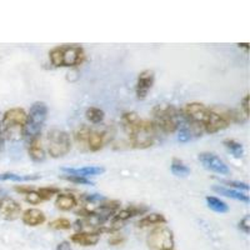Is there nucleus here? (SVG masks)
Here are the masks:
<instances>
[{"label": "nucleus", "instance_id": "f257e3e1", "mask_svg": "<svg viewBox=\"0 0 250 250\" xmlns=\"http://www.w3.org/2000/svg\"><path fill=\"white\" fill-rule=\"evenodd\" d=\"M123 128L129 144L135 149H148L156 142L158 133L151 120H145L134 111L124 113L122 117Z\"/></svg>", "mask_w": 250, "mask_h": 250}, {"label": "nucleus", "instance_id": "f03ea898", "mask_svg": "<svg viewBox=\"0 0 250 250\" xmlns=\"http://www.w3.org/2000/svg\"><path fill=\"white\" fill-rule=\"evenodd\" d=\"M151 115H153L151 123L156 130L164 134L175 133L182 124L180 111L171 104H159L154 106Z\"/></svg>", "mask_w": 250, "mask_h": 250}, {"label": "nucleus", "instance_id": "7ed1b4c3", "mask_svg": "<svg viewBox=\"0 0 250 250\" xmlns=\"http://www.w3.org/2000/svg\"><path fill=\"white\" fill-rule=\"evenodd\" d=\"M85 51L80 45H59L49 51V60L55 68H74L83 64Z\"/></svg>", "mask_w": 250, "mask_h": 250}, {"label": "nucleus", "instance_id": "20e7f679", "mask_svg": "<svg viewBox=\"0 0 250 250\" xmlns=\"http://www.w3.org/2000/svg\"><path fill=\"white\" fill-rule=\"evenodd\" d=\"M48 119V106L44 102H35L31 105L30 110L26 114L25 125H24L23 138L31 142L35 138H39Z\"/></svg>", "mask_w": 250, "mask_h": 250}, {"label": "nucleus", "instance_id": "39448f33", "mask_svg": "<svg viewBox=\"0 0 250 250\" xmlns=\"http://www.w3.org/2000/svg\"><path fill=\"white\" fill-rule=\"evenodd\" d=\"M26 113L23 108H12L6 110L1 119V133L4 138L12 142H18L23 138Z\"/></svg>", "mask_w": 250, "mask_h": 250}, {"label": "nucleus", "instance_id": "423d86ee", "mask_svg": "<svg viewBox=\"0 0 250 250\" xmlns=\"http://www.w3.org/2000/svg\"><path fill=\"white\" fill-rule=\"evenodd\" d=\"M182 114L193 135L202 137L205 124L210 117V108L205 106L202 103H188L183 108Z\"/></svg>", "mask_w": 250, "mask_h": 250}, {"label": "nucleus", "instance_id": "0eeeda50", "mask_svg": "<svg viewBox=\"0 0 250 250\" xmlns=\"http://www.w3.org/2000/svg\"><path fill=\"white\" fill-rule=\"evenodd\" d=\"M74 142L78 149L82 151H99L105 145V134L94 130L86 125L80 126L74 133Z\"/></svg>", "mask_w": 250, "mask_h": 250}, {"label": "nucleus", "instance_id": "6e6552de", "mask_svg": "<svg viewBox=\"0 0 250 250\" xmlns=\"http://www.w3.org/2000/svg\"><path fill=\"white\" fill-rule=\"evenodd\" d=\"M71 139L66 131L53 129L46 134V149L51 158L59 159L71 150Z\"/></svg>", "mask_w": 250, "mask_h": 250}, {"label": "nucleus", "instance_id": "1a4fd4ad", "mask_svg": "<svg viewBox=\"0 0 250 250\" xmlns=\"http://www.w3.org/2000/svg\"><path fill=\"white\" fill-rule=\"evenodd\" d=\"M146 244L151 250H173L175 245L173 230L164 225L154 228L146 238Z\"/></svg>", "mask_w": 250, "mask_h": 250}, {"label": "nucleus", "instance_id": "9d476101", "mask_svg": "<svg viewBox=\"0 0 250 250\" xmlns=\"http://www.w3.org/2000/svg\"><path fill=\"white\" fill-rule=\"evenodd\" d=\"M198 159L207 170L213 171V173L219 174V175H229L230 174V169L227 165V163L220 159L215 154L209 153V151H203L198 155Z\"/></svg>", "mask_w": 250, "mask_h": 250}, {"label": "nucleus", "instance_id": "9b49d317", "mask_svg": "<svg viewBox=\"0 0 250 250\" xmlns=\"http://www.w3.org/2000/svg\"><path fill=\"white\" fill-rule=\"evenodd\" d=\"M20 215H21V205L17 200L5 195L0 198V216L4 220L14 222Z\"/></svg>", "mask_w": 250, "mask_h": 250}, {"label": "nucleus", "instance_id": "f8f14e48", "mask_svg": "<svg viewBox=\"0 0 250 250\" xmlns=\"http://www.w3.org/2000/svg\"><path fill=\"white\" fill-rule=\"evenodd\" d=\"M155 82V73L153 70H144L142 71L138 77L137 85H135V94L139 100H144L148 97L149 91L151 90Z\"/></svg>", "mask_w": 250, "mask_h": 250}, {"label": "nucleus", "instance_id": "ddd939ff", "mask_svg": "<svg viewBox=\"0 0 250 250\" xmlns=\"http://www.w3.org/2000/svg\"><path fill=\"white\" fill-rule=\"evenodd\" d=\"M146 211H148V208L146 207H143V205H130V207L125 208V209H122V210H118L117 214L111 218V220L123 225V223L128 222L129 219L137 215H142V214L146 213Z\"/></svg>", "mask_w": 250, "mask_h": 250}, {"label": "nucleus", "instance_id": "4468645a", "mask_svg": "<svg viewBox=\"0 0 250 250\" xmlns=\"http://www.w3.org/2000/svg\"><path fill=\"white\" fill-rule=\"evenodd\" d=\"M100 240V233L98 231H80L70 236V242L80 247H94Z\"/></svg>", "mask_w": 250, "mask_h": 250}, {"label": "nucleus", "instance_id": "2eb2a0df", "mask_svg": "<svg viewBox=\"0 0 250 250\" xmlns=\"http://www.w3.org/2000/svg\"><path fill=\"white\" fill-rule=\"evenodd\" d=\"M62 173L66 175H75L80 178H85L89 179L90 176L102 175L105 173V168L103 167H83V168H62Z\"/></svg>", "mask_w": 250, "mask_h": 250}, {"label": "nucleus", "instance_id": "dca6fc26", "mask_svg": "<svg viewBox=\"0 0 250 250\" xmlns=\"http://www.w3.org/2000/svg\"><path fill=\"white\" fill-rule=\"evenodd\" d=\"M45 220V214L42 210H39V209H35V208L26 209L25 211L21 213V222H23L26 227H39V225L44 224Z\"/></svg>", "mask_w": 250, "mask_h": 250}, {"label": "nucleus", "instance_id": "f3484780", "mask_svg": "<svg viewBox=\"0 0 250 250\" xmlns=\"http://www.w3.org/2000/svg\"><path fill=\"white\" fill-rule=\"evenodd\" d=\"M28 154L30 159L35 163H40L45 160V149L43 146V143L40 138H35L31 142H29Z\"/></svg>", "mask_w": 250, "mask_h": 250}, {"label": "nucleus", "instance_id": "a211bd4d", "mask_svg": "<svg viewBox=\"0 0 250 250\" xmlns=\"http://www.w3.org/2000/svg\"><path fill=\"white\" fill-rule=\"evenodd\" d=\"M78 205V200L73 194H59L55 200V207L62 211H70Z\"/></svg>", "mask_w": 250, "mask_h": 250}, {"label": "nucleus", "instance_id": "6ab92c4d", "mask_svg": "<svg viewBox=\"0 0 250 250\" xmlns=\"http://www.w3.org/2000/svg\"><path fill=\"white\" fill-rule=\"evenodd\" d=\"M213 190L216 191L220 195H224L230 199L238 200V202H243L245 204H249V196L247 193H242L240 190H235V189H229L225 187H214Z\"/></svg>", "mask_w": 250, "mask_h": 250}, {"label": "nucleus", "instance_id": "aec40b11", "mask_svg": "<svg viewBox=\"0 0 250 250\" xmlns=\"http://www.w3.org/2000/svg\"><path fill=\"white\" fill-rule=\"evenodd\" d=\"M167 223V219L163 214L159 213H150L148 215H145L142 218L137 225L139 228H150V227H159V225H164Z\"/></svg>", "mask_w": 250, "mask_h": 250}, {"label": "nucleus", "instance_id": "412c9836", "mask_svg": "<svg viewBox=\"0 0 250 250\" xmlns=\"http://www.w3.org/2000/svg\"><path fill=\"white\" fill-rule=\"evenodd\" d=\"M42 176L33 174V175H21V174H15V173H3L0 174V180L1 182H15V183H26V182H33V180L40 179Z\"/></svg>", "mask_w": 250, "mask_h": 250}, {"label": "nucleus", "instance_id": "4be33fe9", "mask_svg": "<svg viewBox=\"0 0 250 250\" xmlns=\"http://www.w3.org/2000/svg\"><path fill=\"white\" fill-rule=\"evenodd\" d=\"M205 202H207L209 209H211V210L215 211V213L224 214L229 211V205L225 202H223L222 199L216 198V196L208 195L207 198H205Z\"/></svg>", "mask_w": 250, "mask_h": 250}, {"label": "nucleus", "instance_id": "5701e85b", "mask_svg": "<svg viewBox=\"0 0 250 250\" xmlns=\"http://www.w3.org/2000/svg\"><path fill=\"white\" fill-rule=\"evenodd\" d=\"M170 170L174 175L179 176V178H185V176H188L190 174V168H189L183 160L178 159V158H174V159L171 160Z\"/></svg>", "mask_w": 250, "mask_h": 250}, {"label": "nucleus", "instance_id": "b1692460", "mask_svg": "<svg viewBox=\"0 0 250 250\" xmlns=\"http://www.w3.org/2000/svg\"><path fill=\"white\" fill-rule=\"evenodd\" d=\"M223 145L234 158L239 159V158H243V155H244V146H243L242 143L236 142L234 139H225L223 142Z\"/></svg>", "mask_w": 250, "mask_h": 250}, {"label": "nucleus", "instance_id": "393cba45", "mask_svg": "<svg viewBox=\"0 0 250 250\" xmlns=\"http://www.w3.org/2000/svg\"><path fill=\"white\" fill-rule=\"evenodd\" d=\"M85 118L91 124H100L105 118V113H104L103 109L98 108V106H90V108L86 109Z\"/></svg>", "mask_w": 250, "mask_h": 250}, {"label": "nucleus", "instance_id": "a878e982", "mask_svg": "<svg viewBox=\"0 0 250 250\" xmlns=\"http://www.w3.org/2000/svg\"><path fill=\"white\" fill-rule=\"evenodd\" d=\"M49 228L54 230H69L71 228V222L66 218H57L49 223Z\"/></svg>", "mask_w": 250, "mask_h": 250}, {"label": "nucleus", "instance_id": "bb28decb", "mask_svg": "<svg viewBox=\"0 0 250 250\" xmlns=\"http://www.w3.org/2000/svg\"><path fill=\"white\" fill-rule=\"evenodd\" d=\"M58 193H59V189L55 187H43L38 190V194L40 195L42 200L51 199V198L54 195H57Z\"/></svg>", "mask_w": 250, "mask_h": 250}, {"label": "nucleus", "instance_id": "cd10ccee", "mask_svg": "<svg viewBox=\"0 0 250 250\" xmlns=\"http://www.w3.org/2000/svg\"><path fill=\"white\" fill-rule=\"evenodd\" d=\"M60 178L66 182L74 183V184H83V185H93V183L90 182V179H85V178H80V176L75 175H66V174H62L60 175Z\"/></svg>", "mask_w": 250, "mask_h": 250}, {"label": "nucleus", "instance_id": "c85d7f7f", "mask_svg": "<svg viewBox=\"0 0 250 250\" xmlns=\"http://www.w3.org/2000/svg\"><path fill=\"white\" fill-rule=\"evenodd\" d=\"M222 183L224 185H228V187L234 188L235 190H244V191L249 190V185H248L247 183L235 182V180H222Z\"/></svg>", "mask_w": 250, "mask_h": 250}, {"label": "nucleus", "instance_id": "c756f323", "mask_svg": "<svg viewBox=\"0 0 250 250\" xmlns=\"http://www.w3.org/2000/svg\"><path fill=\"white\" fill-rule=\"evenodd\" d=\"M25 202L29 203V204H31V205H38L39 203L43 202V200H42L40 195L38 194V191L31 190V191H29V193L25 194Z\"/></svg>", "mask_w": 250, "mask_h": 250}, {"label": "nucleus", "instance_id": "7c9ffc66", "mask_svg": "<svg viewBox=\"0 0 250 250\" xmlns=\"http://www.w3.org/2000/svg\"><path fill=\"white\" fill-rule=\"evenodd\" d=\"M239 229H240L243 233L247 234V235L250 233V216L249 215H245L244 218L239 222Z\"/></svg>", "mask_w": 250, "mask_h": 250}, {"label": "nucleus", "instance_id": "2f4dec72", "mask_svg": "<svg viewBox=\"0 0 250 250\" xmlns=\"http://www.w3.org/2000/svg\"><path fill=\"white\" fill-rule=\"evenodd\" d=\"M124 242H125L124 236L118 235V234H115V235H111L110 238H109V244L113 245V247H118V245H122Z\"/></svg>", "mask_w": 250, "mask_h": 250}, {"label": "nucleus", "instance_id": "473e14b6", "mask_svg": "<svg viewBox=\"0 0 250 250\" xmlns=\"http://www.w3.org/2000/svg\"><path fill=\"white\" fill-rule=\"evenodd\" d=\"M240 108L243 109V113H244L245 117L248 118L249 115V94H247L244 98L242 99V103H240Z\"/></svg>", "mask_w": 250, "mask_h": 250}, {"label": "nucleus", "instance_id": "72a5a7b5", "mask_svg": "<svg viewBox=\"0 0 250 250\" xmlns=\"http://www.w3.org/2000/svg\"><path fill=\"white\" fill-rule=\"evenodd\" d=\"M57 250H73L69 242H62L57 245Z\"/></svg>", "mask_w": 250, "mask_h": 250}, {"label": "nucleus", "instance_id": "f704fd0d", "mask_svg": "<svg viewBox=\"0 0 250 250\" xmlns=\"http://www.w3.org/2000/svg\"><path fill=\"white\" fill-rule=\"evenodd\" d=\"M3 149H4V138L0 137V155L3 153Z\"/></svg>", "mask_w": 250, "mask_h": 250}, {"label": "nucleus", "instance_id": "c9c22d12", "mask_svg": "<svg viewBox=\"0 0 250 250\" xmlns=\"http://www.w3.org/2000/svg\"><path fill=\"white\" fill-rule=\"evenodd\" d=\"M0 137H1V123H0Z\"/></svg>", "mask_w": 250, "mask_h": 250}]
</instances>
